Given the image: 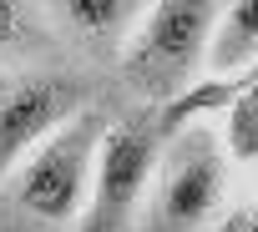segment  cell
<instances>
[{
	"mask_svg": "<svg viewBox=\"0 0 258 232\" xmlns=\"http://www.w3.org/2000/svg\"><path fill=\"white\" fill-rule=\"evenodd\" d=\"M106 116L81 106L0 177V232H76Z\"/></svg>",
	"mask_w": 258,
	"mask_h": 232,
	"instance_id": "cell-1",
	"label": "cell"
},
{
	"mask_svg": "<svg viewBox=\"0 0 258 232\" xmlns=\"http://www.w3.org/2000/svg\"><path fill=\"white\" fill-rule=\"evenodd\" d=\"M228 162L233 157L208 122H187L167 132L132 232H203L223 207Z\"/></svg>",
	"mask_w": 258,
	"mask_h": 232,
	"instance_id": "cell-2",
	"label": "cell"
},
{
	"mask_svg": "<svg viewBox=\"0 0 258 232\" xmlns=\"http://www.w3.org/2000/svg\"><path fill=\"white\" fill-rule=\"evenodd\" d=\"M223 0H152L142 26L121 46V76L152 106L187 91L208 66V41Z\"/></svg>",
	"mask_w": 258,
	"mask_h": 232,
	"instance_id": "cell-3",
	"label": "cell"
},
{
	"mask_svg": "<svg viewBox=\"0 0 258 232\" xmlns=\"http://www.w3.org/2000/svg\"><path fill=\"white\" fill-rule=\"evenodd\" d=\"M157 152H162L157 106L121 116V122H106L101 147H96V167H91L86 212H81L76 232H132L142 197L152 187V172H157Z\"/></svg>",
	"mask_w": 258,
	"mask_h": 232,
	"instance_id": "cell-4",
	"label": "cell"
},
{
	"mask_svg": "<svg viewBox=\"0 0 258 232\" xmlns=\"http://www.w3.org/2000/svg\"><path fill=\"white\" fill-rule=\"evenodd\" d=\"M81 106H86V91L56 71H26L0 81V177Z\"/></svg>",
	"mask_w": 258,
	"mask_h": 232,
	"instance_id": "cell-5",
	"label": "cell"
},
{
	"mask_svg": "<svg viewBox=\"0 0 258 232\" xmlns=\"http://www.w3.org/2000/svg\"><path fill=\"white\" fill-rule=\"evenodd\" d=\"M152 11V0H46V16L61 21L66 36H76L81 46L101 51V56H121L126 36L142 26V16Z\"/></svg>",
	"mask_w": 258,
	"mask_h": 232,
	"instance_id": "cell-6",
	"label": "cell"
},
{
	"mask_svg": "<svg viewBox=\"0 0 258 232\" xmlns=\"http://www.w3.org/2000/svg\"><path fill=\"white\" fill-rule=\"evenodd\" d=\"M258 61V0H223L213 41H208V71H248Z\"/></svg>",
	"mask_w": 258,
	"mask_h": 232,
	"instance_id": "cell-7",
	"label": "cell"
},
{
	"mask_svg": "<svg viewBox=\"0 0 258 232\" xmlns=\"http://www.w3.org/2000/svg\"><path fill=\"white\" fill-rule=\"evenodd\" d=\"M46 41V0H0V61H21Z\"/></svg>",
	"mask_w": 258,
	"mask_h": 232,
	"instance_id": "cell-8",
	"label": "cell"
},
{
	"mask_svg": "<svg viewBox=\"0 0 258 232\" xmlns=\"http://www.w3.org/2000/svg\"><path fill=\"white\" fill-rule=\"evenodd\" d=\"M228 157H253L258 152V91L228 96V132H223Z\"/></svg>",
	"mask_w": 258,
	"mask_h": 232,
	"instance_id": "cell-9",
	"label": "cell"
}]
</instances>
